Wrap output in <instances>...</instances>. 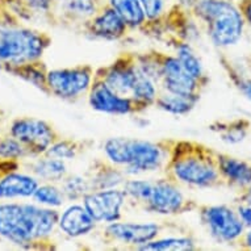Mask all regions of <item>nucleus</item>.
I'll use <instances>...</instances> for the list:
<instances>
[{
    "label": "nucleus",
    "instance_id": "14",
    "mask_svg": "<svg viewBox=\"0 0 251 251\" xmlns=\"http://www.w3.org/2000/svg\"><path fill=\"white\" fill-rule=\"evenodd\" d=\"M161 226L154 223H115L107 224L105 237L115 242L140 247L155 239Z\"/></svg>",
    "mask_w": 251,
    "mask_h": 251
},
{
    "label": "nucleus",
    "instance_id": "4",
    "mask_svg": "<svg viewBox=\"0 0 251 251\" xmlns=\"http://www.w3.org/2000/svg\"><path fill=\"white\" fill-rule=\"evenodd\" d=\"M95 76L103 79L119 95L132 99L142 111L155 104L158 84L141 70L136 55L117 58L112 65L96 71Z\"/></svg>",
    "mask_w": 251,
    "mask_h": 251
},
{
    "label": "nucleus",
    "instance_id": "11",
    "mask_svg": "<svg viewBox=\"0 0 251 251\" xmlns=\"http://www.w3.org/2000/svg\"><path fill=\"white\" fill-rule=\"evenodd\" d=\"M88 103L91 108L108 115H132L141 109L132 99L119 95L103 79L95 76L88 91Z\"/></svg>",
    "mask_w": 251,
    "mask_h": 251
},
{
    "label": "nucleus",
    "instance_id": "20",
    "mask_svg": "<svg viewBox=\"0 0 251 251\" xmlns=\"http://www.w3.org/2000/svg\"><path fill=\"white\" fill-rule=\"evenodd\" d=\"M107 3L119 13L129 29L144 28L148 23L140 0H108Z\"/></svg>",
    "mask_w": 251,
    "mask_h": 251
},
{
    "label": "nucleus",
    "instance_id": "15",
    "mask_svg": "<svg viewBox=\"0 0 251 251\" xmlns=\"http://www.w3.org/2000/svg\"><path fill=\"white\" fill-rule=\"evenodd\" d=\"M84 28L87 33L91 34L92 37L108 40V41L123 38L129 29L121 16L108 3H105L99 9V12L95 16L86 21Z\"/></svg>",
    "mask_w": 251,
    "mask_h": 251
},
{
    "label": "nucleus",
    "instance_id": "29",
    "mask_svg": "<svg viewBox=\"0 0 251 251\" xmlns=\"http://www.w3.org/2000/svg\"><path fill=\"white\" fill-rule=\"evenodd\" d=\"M140 3L148 19L146 25L161 23L166 17L165 0H140Z\"/></svg>",
    "mask_w": 251,
    "mask_h": 251
},
{
    "label": "nucleus",
    "instance_id": "1",
    "mask_svg": "<svg viewBox=\"0 0 251 251\" xmlns=\"http://www.w3.org/2000/svg\"><path fill=\"white\" fill-rule=\"evenodd\" d=\"M167 176L195 188H209L224 180L218 169L217 152L195 142H173L165 167Z\"/></svg>",
    "mask_w": 251,
    "mask_h": 251
},
{
    "label": "nucleus",
    "instance_id": "35",
    "mask_svg": "<svg viewBox=\"0 0 251 251\" xmlns=\"http://www.w3.org/2000/svg\"><path fill=\"white\" fill-rule=\"evenodd\" d=\"M198 1L199 0H177V3H179L181 8L187 9V11H192V8H194Z\"/></svg>",
    "mask_w": 251,
    "mask_h": 251
},
{
    "label": "nucleus",
    "instance_id": "30",
    "mask_svg": "<svg viewBox=\"0 0 251 251\" xmlns=\"http://www.w3.org/2000/svg\"><path fill=\"white\" fill-rule=\"evenodd\" d=\"M25 152H26V148L15 137L7 138L0 142V156H3V158L15 159V158L25 155Z\"/></svg>",
    "mask_w": 251,
    "mask_h": 251
},
{
    "label": "nucleus",
    "instance_id": "7",
    "mask_svg": "<svg viewBox=\"0 0 251 251\" xmlns=\"http://www.w3.org/2000/svg\"><path fill=\"white\" fill-rule=\"evenodd\" d=\"M95 73L90 66L58 69L46 74L48 88L51 94L65 100H75L88 94Z\"/></svg>",
    "mask_w": 251,
    "mask_h": 251
},
{
    "label": "nucleus",
    "instance_id": "19",
    "mask_svg": "<svg viewBox=\"0 0 251 251\" xmlns=\"http://www.w3.org/2000/svg\"><path fill=\"white\" fill-rule=\"evenodd\" d=\"M125 171H121L120 167L112 165L111 162L108 163H100L95 170L92 171L88 179H90L91 188L92 191L96 190H108V188H117L119 185L125 183Z\"/></svg>",
    "mask_w": 251,
    "mask_h": 251
},
{
    "label": "nucleus",
    "instance_id": "34",
    "mask_svg": "<svg viewBox=\"0 0 251 251\" xmlns=\"http://www.w3.org/2000/svg\"><path fill=\"white\" fill-rule=\"evenodd\" d=\"M239 243H241L245 249H251V229L247 231V233H243L242 237L239 238Z\"/></svg>",
    "mask_w": 251,
    "mask_h": 251
},
{
    "label": "nucleus",
    "instance_id": "6",
    "mask_svg": "<svg viewBox=\"0 0 251 251\" xmlns=\"http://www.w3.org/2000/svg\"><path fill=\"white\" fill-rule=\"evenodd\" d=\"M41 34L30 29L0 26V61L24 65L41 57L46 48Z\"/></svg>",
    "mask_w": 251,
    "mask_h": 251
},
{
    "label": "nucleus",
    "instance_id": "21",
    "mask_svg": "<svg viewBox=\"0 0 251 251\" xmlns=\"http://www.w3.org/2000/svg\"><path fill=\"white\" fill-rule=\"evenodd\" d=\"M199 99H200V95L187 96L163 91L162 94H158L155 105L161 108L162 111L169 112L171 115L183 116L190 113L194 109Z\"/></svg>",
    "mask_w": 251,
    "mask_h": 251
},
{
    "label": "nucleus",
    "instance_id": "33",
    "mask_svg": "<svg viewBox=\"0 0 251 251\" xmlns=\"http://www.w3.org/2000/svg\"><path fill=\"white\" fill-rule=\"evenodd\" d=\"M239 11L242 12L245 23L251 25V0H239Z\"/></svg>",
    "mask_w": 251,
    "mask_h": 251
},
{
    "label": "nucleus",
    "instance_id": "13",
    "mask_svg": "<svg viewBox=\"0 0 251 251\" xmlns=\"http://www.w3.org/2000/svg\"><path fill=\"white\" fill-rule=\"evenodd\" d=\"M12 136L32 152L40 154L57 141L53 128L37 119H21L12 125Z\"/></svg>",
    "mask_w": 251,
    "mask_h": 251
},
{
    "label": "nucleus",
    "instance_id": "12",
    "mask_svg": "<svg viewBox=\"0 0 251 251\" xmlns=\"http://www.w3.org/2000/svg\"><path fill=\"white\" fill-rule=\"evenodd\" d=\"M159 86L163 91L179 94V95H200L202 83L185 70L176 55L162 57V78Z\"/></svg>",
    "mask_w": 251,
    "mask_h": 251
},
{
    "label": "nucleus",
    "instance_id": "9",
    "mask_svg": "<svg viewBox=\"0 0 251 251\" xmlns=\"http://www.w3.org/2000/svg\"><path fill=\"white\" fill-rule=\"evenodd\" d=\"M200 216L210 237L220 243L237 242L245 233L238 213L227 205L204 206Z\"/></svg>",
    "mask_w": 251,
    "mask_h": 251
},
{
    "label": "nucleus",
    "instance_id": "31",
    "mask_svg": "<svg viewBox=\"0 0 251 251\" xmlns=\"http://www.w3.org/2000/svg\"><path fill=\"white\" fill-rule=\"evenodd\" d=\"M25 4L28 5L29 8L36 9V11H49L51 8V4H53V0H24Z\"/></svg>",
    "mask_w": 251,
    "mask_h": 251
},
{
    "label": "nucleus",
    "instance_id": "10",
    "mask_svg": "<svg viewBox=\"0 0 251 251\" xmlns=\"http://www.w3.org/2000/svg\"><path fill=\"white\" fill-rule=\"evenodd\" d=\"M128 201L124 190L108 188V190L91 191L83 198V205L98 224H111L120 221L123 216V208Z\"/></svg>",
    "mask_w": 251,
    "mask_h": 251
},
{
    "label": "nucleus",
    "instance_id": "23",
    "mask_svg": "<svg viewBox=\"0 0 251 251\" xmlns=\"http://www.w3.org/2000/svg\"><path fill=\"white\" fill-rule=\"evenodd\" d=\"M175 51H176V58L185 70L202 83V79H205L204 67H202V63L200 58L198 57V54L195 53V50L192 49V46L188 42L181 41L176 44Z\"/></svg>",
    "mask_w": 251,
    "mask_h": 251
},
{
    "label": "nucleus",
    "instance_id": "25",
    "mask_svg": "<svg viewBox=\"0 0 251 251\" xmlns=\"http://www.w3.org/2000/svg\"><path fill=\"white\" fill-rule=\"evenodd\" d=\"M34 174L45 180L62 181L66 177L67 167L65 165V161L49 156L46 159L38 161L34 165Z\"/></svg>",
    "mask_w": 251,
    "mask_h": 251
},
{
    "label": "nucleus",
    "instance_id": "28",
    "mask_svg": "<svg viewBox=\"0 0 251 251\" xmlns=\"http://www.w3.org/2000/svg\"><path fill=\"white\" fill-rule=\"evenodd\" d=\"M34 200L40 204H45L49 206H61L65 201V194L62 188H57L55 185L46 184V185H38V188L36 190L33 195Z\"/></svg>",
    "mask_w": 251,
    "mask_h": 251
},
{
    "label": "nucleus",
    "instance_id": "26",
    "mask_svg": "<svg viewBox=\"0 0 251 251\" xmlns=\"http://www.w3.org/2000/svg\"><path fill=\"white\" fill-rule=\"evenodd\" d=\"M62 181V191L69 200H83V198L92 191L90 179L83 175H71Z\"/></svg>",
    "mask_w": 251,
    "mask_h": 251
},
{
    "label": "nucleus",
    "instance_id": "3",
    "mask_svg": "<svg viewBox=\"0 0 251 251\" xmlns=\"http://www.w3.org/2000/svg\"><path fill=\"white\" fill-rule=\"evenodd\" d=\"M57 210L29 204L0 205V235L15 243H30L42 239L58 225Z\"/></svg>",
    "mask_w": 251,
    "mask_h": 251
},
{
    "label": "nucleus",
    "instance_id": "36",
    "mask_svg": "<svg viewBox=\"0 0 251 251\" xmlns=\"http://www.w3.org/2000/svg\"><path fill=\"white\" fill-rule=\"evenodd\" d=\"M242 200L245 204H249L251 205V184L246 188V192L242 195Z\"/></svg>",
    "mask_w": 251,
    "mask_h": 251
},
{
    "label": "nucleus",
    "instance_id": "32",
    "mask_svg": "<svg viewBox=\"0 0 251 251\" xmlns=\"http://www.w3.org/2000/svg\"><path fill=\"white\" fill-rule=\"evenodd\" d=\"M237 213H238L239 218L242 220L245 227H249L251 229V205L249 204H241L237 209Z\"/></svg>",
    "mask_w": 251,
    "mask_h": 251
},
{
    "label": "nucleus",
    "instance_id": "8",
    "mask_svg": "<svg viewBox=\"0 0 251 251\" xmlns=\"http://www.w3.org/2000/svg\"><path fill=\"white\" fill-rule=\"evenodd\" d=\"M141 206L150 213L174 216L188 209V200L173 179L151 180L149 192Z\"/></svg>",
    "mask_w": 251,
    "mask_h": 251
},
{
    "label": "nucleus",
    "instance_id": "24",
    "mask_svg": "<svg viewBox=\"0 0 251 251\" xmlns=\"http://www.w3.org/2000/svg\"><path fill=\"white\" fill-rule=\"evenodd\" d=\"M144 251H185L195 250V241L191 237H169V238L152 239L142 246L137 247Z\"/></svg>",
    "mask_w": 251,
    "mask_h": 251
},
{
    "label": "nucleus",
    "instance_id": "17",
    "mask_svg": "<svg viewBox=\"0 0 251 251\" xmlns=\"http://www.w3.org/2000/svg\"><path fill=\"white\" fill-rule=\"evenodd\" d=\"M217 163L221 176L229 184L247 188L251 184V165L249 162L217 152Z\"/></svg>",
    "mask_w": 251,
    "mask_h": 251
},
{
    "label": "nucleus",
    "instance_id": "2",
    "mask_svg": "<svg viewBox=\"0 0 251 251\" xmlns=\"http://www.w3.org/2000/svg\"><path fill=\"white\" fill-rule=\"evenodd\" d=\"M173 142H151L130 137H112L104 144V154L126 175L152 173L166 167Z\"/></svg>",
    "mask_w": 251,
    "mask_h": 251
},
{
    "label": "nucleus",
    "instance_id": "5",
    "mask_svg": "<svg viewBox=\"0 0 251 251\" xmlns=\"http://www.w3.org/2000/svg\"><path fill=\"white\" fill-rule=\"evenodd\" d=\"M191 13L205 25L216 46L235 45L242 37L245 19L231 0H199Z\"/></svg>",
    "mask_w": 251,
    "mask_h": 251
},
{
    "label": "nucleus",
    "instance_id": "27",
    "mask_svg": "<svg viewBox=\"0 0 251 251\" xmlns=\"http://www.w3.org/2000/svg\"><path fill=\"white\" fill-rule=\"evenodd\" d=\"M80 151H82L80 142L73 140H62L55 141L46 150V155L51 156V158H57V159H62V161H70V159L78 155Z\"/></svg>",
    "mask_w": 251,
    "mask_h": 251
},
{
    "label": "nucleus",
    "instance_id": "22",
    "mask_svg": "<svg viewBox=\"0 0 251 251\" xmlns=\"http://www.w3.org/2000/svg\"><path fill=\"white\" fill-rule=\"evenodd\" d=\"M105 3L101 0H63V11L73 20L86 23L94 17Z\"/></svg>",
    "mask_w": 251,
    "mask_h": 251
},
{
    "label": "nucleus",
    "instance_id": "18",
    "mask_svg": "<svg viewBox=\"0 0 251 251\" xmlns=\"http://www.w3.org/2000/svg\"><path fill=\"white\" fill-rule=\"evenodd\" d=\"M38 188L37 180L23 174H8L0 180V198H28Z\"/></svg>",
    "mask_w": 251,
    "mask_h": 251
},
{
    "label": "nucleus",
    "instance_id": "16",
    "mask_svg": "<svg viewBox=\"0 0 251 251\" xmlns=\"http://www.w3.org/2000/svg\"><path fill=\"white\" fill-rule=\"evenodd\" d=\"M96 221L92 218L83 204H73L62 214H59L58 226L67 237L79 238L90 234L96 226Z\"/></svg>",
    "mask_w": 251,
    "mask_h": 251
}]
</instances>
